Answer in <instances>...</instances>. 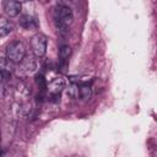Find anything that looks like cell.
Here are the masks:
<instances>
[{
    "mask_svg": "<svg viewBox=\"0 0 157 157\" xmlns=\"http://www.w3.org/2000/svg\"><path fill=\"white\" fill-rule=\"evenodd\" d=\"M4 77H5V72H4V71H1V70H0V82H1V81H2V80H4Z\"/></svg>",
    "mask_w": 157,
    "mask_h": 157,
    "instance_id": "4fadbf2b",
    "label": "cell"
},
{
    "mask_svg": "<svg viewBox=\"0 0 157 157\" xmlns=\"http://www.w3.org/2000/svg\"><path fill=\"white\" fill-rule=\"evenodd\" d=\"M18 75L23 74V75H29L36 70V63L33 59H23V61L21 64H18Z\"/></svg>",
    "mask_w": 157,
    "mask_h": 157,
    "instance_id": "52a82bcc",
    "label": "cell"
},
{
    "mask_svg": "<svg viewBox=\"0 0 157 157\" xmlns=\"http://www.w3.org/2000/svg\"><path fill=\"white\" fill-rule=\"evenodd\" d=\"M71 55V47L69 44H63L59 48V59L60 61H66Z\"/></svg>",
    "mask_w": 157,
    "mask_h": 157,
    "instance_id": "9c48e42d",
    "label": "cell"
},
{
    "mask_svg": "<svg viewBox=\"0 0 157 157\" xmlns=\"http://www.w3.org/2000/svg\"><path fill=\"white\" fill-rule=\"evenodd\" d=\"M6 59L12 64H21L26 58V45L23 42L16 39L10 42L5 49Z\"/></svg>",
    "mask_w": 157,
    "mask_h": 157,
    "instance_id": "7a4b0ae2",
    "label": "cell"
},
{
    "mask_svg": "<svg viewBox=\"0 0 157 157\" xmlns=\"http://www.w3.org/2000/svg\"><path fill=\"white\" fill-rule=\"evenodd\" d=\"M53 20H54L56 28L65 29L72 23L74 13L69 6L63 5V4H56L53 7Z\"/></svg>",
    "mask_w": 157,
    "mask_h": 157,
    "instance_id": "6da1fadb",
    "label": "cell"
},
{
    "mask_svg": "<svg viewBox=\"0 0 157 157\" xmlns=\"http://www.w3.org/2000/svg\"><path fill=\"white\" fill-rule=\"evenodd\" d=\"M11 31H12V25L9 23L5 18L0 17V38L6 37Z\"/></svg>",
    "mask_w": 157,
    "mask_h": 157,
    "instance_id": "ba28073f",
    "label": "cell"
},
{
    "mask_svg": "<svg viewBox=\"0 0 157 157\" xmlns=\"http://www.w3.org/2000/svg\"><path fill=\"white\" fill-rule=\"evenodd\" d=\"M36 82H37V85L39 86V88H40V90H44V88H47V83H45V80H44V77H43L42 75H38V76L36 77Z\"/></svg>",
    "mask_w": 157,
    "mask_h": 157,
    "instance_id": "7c38bea8",
    "label": "cell"
},
{
    "mask_svg": "<svg viewBox=\"0 0 157 157\" xmlns=\"http://www.w3.org/2000/svg\"><path fill=\"white\" fill-rule=\"evenodd\" d=\"M31 50L36 58H43L47 53V45H48V39L43 33H36L32 36L31 40Z\"/></svg>",
    "mask_w": 157,
    "mask_h": 157,
    "instance_id": "3957f363",
    "label": "cell"
},
{
    "mask_svg": "<svg viewBox=\"0 0 157 157\" xmlns=\"http://www.w3.org/2000/svg\"><path fill=\"white\" fill-rule=\"evenodd\" d=\"M66 93H67V96L70 97V98H77L78 97V85H75V83H72L67 90H66Z\"/></svg>",
    "mask_w": 157,
    "mask_h": 157,
    "instance_id": "8fae6325",
    "label": "cell"
},
{
    "mask_svg": "<svg viewBox=\"0 0 157 157\" xmlns=\"http://www.w3.org/2000/svg\"><path fill=\"white\" fill-rule=\"evenodd\" d=\"M2 9L9 17H16L22 10V4L15 0H6L2 2Z\"/></svg>",
    "mask_w": 157,
    "mask_h": 157,
    "instance_id": "277c9868",
    "label": "cell"
},
{
    "mask_svg": "<svg viewBox=\"0 0 157 157\" xmlns=\"http://www.w3.org/2000/svg\"><path fill=\"white\" fill-rule=\"evenodd\" d=\"M18 23H20V26H21L22 28H25V29H36V28H38V26H39L37 18L33 17L32 15H22V16H20Z\"/></svg>",
    "mask_w": 157,
    "mask_h": 157,
    "instance_id": "8992f818",
    "label": "cell"
},
{
    "mask_svg": "<svg viewBox=\"0 0 157 157\" xmlns=\"http://www.w3.org/2000/svg\"><path fill=\"white\" fill-rule=\"evenodd\" d=\"M91 96H92V90H91V87L88 85H81V86H78V97L80 98L87 101V99L91 98Z\"/></svg>",
    "mask_w": 157,
    "mask_h": 157,
    "instance_id": "30bf717a",
    "label": "cell"
},
{
    "mask_svg": "<svg viewBox=\"0 0 157 157\" xmlns=\"http://www.w3.org/2000/svg\"><path fill=\"white\" fill-rule=\"evenodd\" d=\"M65 87H66V82H65V80L61 78V77H55V78L52 80V81L49 82V85L47 86L49 93L55 94V96L60 94V92H63V91L65 90Z\"/></svg>",
    "mask_w": 157,
    "mask_h": 157,
    "instance_id": "5b68a950",
    "label": "cell"
}]
</instances>
